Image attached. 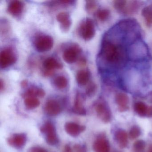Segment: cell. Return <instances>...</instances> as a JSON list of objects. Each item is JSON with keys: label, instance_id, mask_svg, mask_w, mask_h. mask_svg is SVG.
I'll list each match as a JSON object with an SVG mask.
<instances>
[{"label": "cell", "instance_id": "12", "mask_svg": "<svg viewBox=\"0 0 152 152\" xmlns=\"http://www.w3.org/2000/svg\"><path fill=\"white\" fill-rule=\"evenodd\" d=\"M79 51V49L76 47H72L65 50L63 54L64 60L68 64H73L77 60Z\"/></svg>", "mask_w": 152, "mask_h": 152}, {"label": "cell", "instance_id": "9", "mask_svg": "<svg viewBox=\"0 0 152 152\" xmlns=\"http://www.w3.org/2000/svg\"><path fill=\"white\" fill-rule=\"evenodd\" d=\"M64 129L68 135L73 137H76L85 130L86 127L76 123L68 122L65 124Z\"/></svg>", "mask_w": 152, "mask_h": 152}, {"label": "cell", "instance_id": "20", "mask_svg": "<svg viewBox=\"0 0 152 152\" xmlns=\"http://www.w3.org/2000/svg\"><path fill=\"white\" fill-rule=\"evenodd\" d=\"M40 104L39 99L35 97H27L24 100L25 105L29 110H32L38 107Z\"/></svg>", "mask_w": 152, "mask_h": 152}, {"label": "cell", "instance_id": "30", "mask_svg": "<svg viewBox=\"0 0 152 152\" xmlns=\"http://www.w3.org/2000/svg\"><path fill=\"white\" fill-rule=\"evenodd\" d=\"M27 152H48L46 149L39 146H34L30 148Z\"/></svg>", "mask_w": 152, "mask_h": 152}, {"label": "cell", "instance_id": "15", "mask_svg": "<svg viewBox=\"0 0 152 152\" xmlns=\"http://www.w3.org/2000/svg\"><path fill=\"white\" fill-rule=\"evenodd\" d=\"M83 99L80 94L76 95L73 107V111L75 113L80 115H85L87 111L83 106Z\"/></svg>", "mask_w": 152, "mask_h": 152}, {"label": "cell", "instance_id": "26", "mask_svg": "<svg viewBox=\"0 0 152 152\" xmlns=\"http://www.w3.org/2000/svg\"><path fill=\"white\" fill-rule=\"evenodd\" d=\"M110 15V11L109 10L107 9H102L98 11L97 16L100 21L104 22L109 18Z\"/></svg>", "mask_w": 152, "mask_h": 152}, {"label": "cell", "instance_id": "2", "mask_svg": "<svg viewBox=\"0 0 152 152\" xmlns=\"http://www.w3.org/2000/svg\"><path fill=\"white\" fill-rule=\"evenodd\" d=\"M95 109L98 117L103 122H110L112 120V113L106 103L101 100L98 101L95 104Z\"/></svg>", "mask_w": 152, "mask_h": 152}, {"label": "cell", "instance_id": "33", "mask_svg": "<svg viewBox=\"0 0 152 152\" xmlns=\"http://www.w3.org/2000/svg\"><path fill=\"white\" fill-rule=\"evenodd\" d=\"M147 117H152V106L148 107V112Z\"/></svg>", "mask_w": 152, "mask_h": 152}, {"label": "cell", "instance_id": "16", "mask_svg": "<svg viewBox=\"0 0 152 152\" xmlns=\"http://www.w3.org/2000/svg\"><path fill=\"white\" fill-rule=\"evenodd\" d=\"M43 66L46 70L49 72L54 69H61L63 67V65L55 58L50 57L44 60Z\"/></svg>", "mask_w": 152, "mask_h": 152}, {"label": "cell", "instance_id": "35", "mask_svg": "<svg viewBox=\"0 0 152 152\" xmlns=\"http://www.w3.org/2000/svg\"><path fill=\"white\" fill-rule=\"evenodd\" d=\"M147 152H152V145H150L148 147V149Z\"/></svg>", "mask_w": 152, "mask_h": 152}, {"label": "cell", "instance_id": "27", "mask_svg": "<svg viewBox=\"0 0 152 152\" xmlns=\"http://www.w3.org/2000/svg\"><path fill=\"white\" fill-rule=\"evenodd\" d=\"M127 1H114L115 7L118 11L124 12L126 8Z\"/></svg>", "mask_w": 152, "mask_h": 152}, {"label": "cell", "instance_id": "3", "mask_svg": "<svg viewBox=\"0 0 152 152\" xmlns=\"http://www.w3.org/2000/svg\"><path fill=\"white\" fill-rule=\"evenodd\" d=\"M80 33L85 40H89L93 38L95 34V28L91 19L88 18L83 23L80 27Z\"/></svg>", "mask_w": 152, "mask_h": 152}, {"label": "cell", "instance_id": "6", "mask_svg": "<svg viewBox=\"0 0 152 152\" xmlns=\"http://www.w3.org/2000/svg\"><path fill=\"white\" fill-rule=\"evenodd\" d=\"M95 152H110V143L104 134L98 136L93 145Z\"/></svg>", "mask_w": 152, "mask_h": 152}, {"label": "cell", "instance_id": "37", "mask_svg": "<svg viewBox=\"0 0 152 152\" xmlns=\"http://www.w3.org/2000/svg\"><path fill=\"white\" fill-rule=\"evenodd\" d=\"M118 152V151H116V152Z\"/></svg>", "mask_w": 152, "mask_h": 152}, {"label": "cell", "instance_id": "36", "mask_svg": "<svg viewBox=\"0 0 152 152\" xmlns=\"http://www.w3.org/2000/svg\"><path fill=\"white\" fill-rule=\"evenodd\" d=\"M22 86L25 87V86H26V85H27V82H26V81H24L23 82H22Z\"/></svg>", "mask_w": 152, "mask_h": 152}, {"label": "cell", "instance_id": "23", "mask_svg": "<svg viewBox=\"0 0 152 152\" xmlns=\"http://www.w3.org/2000/svg\"><path fill=\"white\" fill-rule=\"evenodd\" d=\"M54 83L58 88L63 89L67 87L68 82L67 79L64 76H58L55 79Z\"/></svg>", "mask_w": 152, "mask_h": 152}, {"label": "cell", "instance_id": "8", "mask_svg": "<svg viewBox=\"0 0 152 152\" xmlns=\"http://www.w3.org/2000/svg\"><path fill=\"white\" fill-rule=\"evenodd\" d=\"M103 52L105 58L109 62L115 61L118 57V49L115 45L110 42H107L104 45Z\"/></svg>", "mask_w": 152, "mask_h": 152}, {"label": "cell", "instance_id": "1", "mask_svg": "<svg viewBox=\"0 0 152 152\" xmlns=\"http://www.w3.org/2000/svg\"><path fill=\"white\" fill-rule=\"evenodd\" d=\"M40 131L44 134L46 141L50 145H55L58 143L59 140L57 135L56 127L50 122H47L40 128Z\"/></svg>", "mask_w": 152, "mask_h": 152}, {"label": "cell", "instance_id": "5", "mask_svg": "<svg viewBox=\"0 0 152 152\" xmlns=\"http://www.w3.org/2000/svg\"><path fill=\"white\" fill-rule=\"evenodd\" d=\"M16 60L15 55L10 49L4 50L0 54V64L2 68L10 66L15 62Z\"/></svg>", "mask_w": 152, "mask_h": 152}, {"label": "cell", "instance_id": "32", "mask_svg": "<svg viewBox=\"0 0 152 152\" xmlns=\"http://www.w3.org/2000/svg\"><path fill=\"white\" fill-rule=\"evenodd\" d=\"M64 152H73V150L70 145H66L64 148Z\"/></svg>", "mask_w": 152, "mask_h": 152}, {"label": "cell", "instance_id": "4", "mask_svg": "<svg viewBox=\"0 0 152 152\" xmlns=\"http://www.w3.org/2000/svg\"><path fill=\"white\" fill-rule=\"evenodd\" d=\"M53 44L54 41L52 37L48 35H44L40 36L36 39L35 47L39 52H46L52 48Z\"/></svg>", "mask_w": 152, "mask_h": 152}, {"label": "cell", "instance_id": "10", "mask_svg": "<svg viewBox=\"0 0 152 152\" xmlns=\"http://www.w3.org/2000/svg\"><path fill=\"white\" fill-rule=\"evenodd\" d=\"M44 110L48 115L56 116L60 113L62 107L58 101L55 99H50L46 103Z\"/></svg>", "mask_w": 152, "mask_h": 152}, {"label": "cell", "instance_id": "29", "mask_svg": "<svg viewBox=\"0 0 152 152\" xmlns=\"http://www.w3.org/2000/svg\"><path fill=\"white\" fill-rule=\"evenodd\" d=\"M73 152H87L86 146L81 144H75L73 147Z\"/></svg>", "mask_w": 152, "mask_h": 152}, {"label": "cell", "instance_id": "34", "mask_svg": "<svg viewBox=\"0 0 152 152\" xmlns=\"http://www.w3.org/2000/svg\"><path fill=\"white\" fill-rule=\"evenodd\" d=\"M0 88H1V91H2V90L4 89V83H3L2 80H1V86H0Z\"/></svg>", "mask_w": 152, "mask_h": 152}, {"label": "cell", "instance_id": "24", "mask_svg": "<svg viewBox=\"0 0 152 152\" xmlns=\"http://www.w3.org/2000/svg\"><path fill=\"white\" fill-rule=\"evenodd\" d=\"M145 143L144 140H137L133 144L132 152H145Z\"/></svg>", "mask_w": 152, "mask_h": 152}, {"label": "cell", "instance_id": "13", "mask_svg": "<svg viewBox=\"0 0 152 152\" xmlns=\"http://www.w3.org/2000/svg\"><path fill=\"white\" fill-rule=\"evenodd\" d=\"M115 139L121 148H125L128 145V135L126 132L122 129H119L115 133Z\"/></svg>", "mask_w": 152, "mask_h": 152}, {"label": "cell", "instance_id": "31", "mask_svg": "<svg viewBox=\"0 0 152 152\" xmlns=\"http://www.w3.org/2000/svg\"><path fill=\"white\" fill-rule=\"evenodd\" d=\"M96 4L95 1H88L86 5V8L88 11H92L96 8Z\"/></svg>", "mask_w": 152, "mask_h": 152}, {"label": "cell", "instance_id": "18", "mask_svg": "<svg viewBox=\"0 0 152 152\" xmlns=\"http://www.w3.org/2000/svg\"><path fill=\"white\" fill-rule=\"evenodd\" d=\"M148 109V107L143 102H137L134 104V111L140 117H147Z\"/></svg>", "mask_w": 152, "mask_h": 152}, {"label": "cell", "instance_id": "11", "mask_svg": "<svg viewBox=\"0 0 152 152\" xmlns=\"http://www.w3.org/2000/svg\"><path fill=\"white\" fill-rule=\"evenodd\" d=\"M115 100L120 112H126L129 109V97L126 94L124 93H118L115 96Z\"/></svg>", "mask_w": 152, "mask_h": 152}, {"label": "cell", "instance_id": "22", "mask_svg": "<svg viewBox=\"0 0 152 152\" xmlns=\"http://www.w3.org/2000/svg\"><path fill=\"white\" fill-rule=\"evenodd\" d=\"M141 14L148 24H152V5H148L144 8Z\"/></svg>", "mask_w": 152, "mask_h": 152}, {"label": "cell", "instance_id": "14", "mask_svg": "<svg viewBox=\"0 0 152 152\" xmlns=\"http://www.w3.org/2000/svg\"><path fill=\"white\" fill-rule=\"evenodd\" d=\"M57 20L61 25V28L64 31H67L71 27L72 22L70 15L67 12H61L56 16Z\"/></svg>", "mask_w": 152, "mask_h": 152}, {"label": "cell", "instance_id": "21", "mask_svg": "<svg viewBox=\"0 0 152 152\" xmlns=\"http://www.w3.org/2000/svg\"><path fill=\"white\" fill-rule=\"evenodd\" d=\"M90 74L88 71L82 70L78 72L76 75L77 82L80 85H85L88 82Z\"/></svg>", "mask_w": 152, "mask_h": 152}, {"label": "cell", "instance_id": "19", "mask_svg": "<svg viewBox=\"0 0 152 152\" xmlns=\"http://www.w3.org/2000/svg\"><path fill=\"white\" fill-rule=\"evenodd\" d=\"M45 92L42 89L38 88H32L28 89L25 93L24 96L27 97H43L45 96Z\"/></svg>", "mask_w": 152, "mask_h": 152}, {"label": "cell", "instance_id": "28", "mask_svg": "<svg viewBox=\"0 0 152 152\" xmlns=\"http://www.w3.org/2000/svg\"><path fill=\"white\" fill-rule=\"evenodd\" d=\"M96 90V86L94 83L89 84L86 91V93L88 96L91 97L94 96Z\"/></svg>", "mask_w": 152, "mask_h": 152}, {"label": "cell", "instance_id": "17", "mask_svg": "<svg viewBox=\"0 0 152 152\" xmlns=\"http://www.w3.org/2000/svg\"><path fill=\"white\" fill-rule=\"evenodd\" d=\"M23 8V3L18 1H12L8 7L9 12L13 15L17 16L20 15Z\"/></svg>", "mask_w": 152, "mask_h": 152}, {"label": "cell", "instance_id": "7", "mask_svg": "<svg viewBox=\"0 0 152 152\" xmlns=\"http://www.w3.org/2000/svg\"><path fill=\"white\" fill-rule=\"evenodd\" d=\"M27 137L25 133H15L8 138L7 142L10 145L16 148H21L25 145Z\"/></svg>", "mask_w": 152, "mask_h": 152}, {"label": "cell", "instance_id": "25", "mask_svg": "<svg viewBox=\"0 0 152 152\" xmlns=\"http://www.w3.org/2000/svg\"><path fill=\"white\" fill-rule=\"evenodd\" d=\"M141 134L140 128L137 125H134L131 128L129 132V136L131 140H134L138 137Z\"/></svg>", "mask_w": 152, "mask_h": 152}]
</instances>
